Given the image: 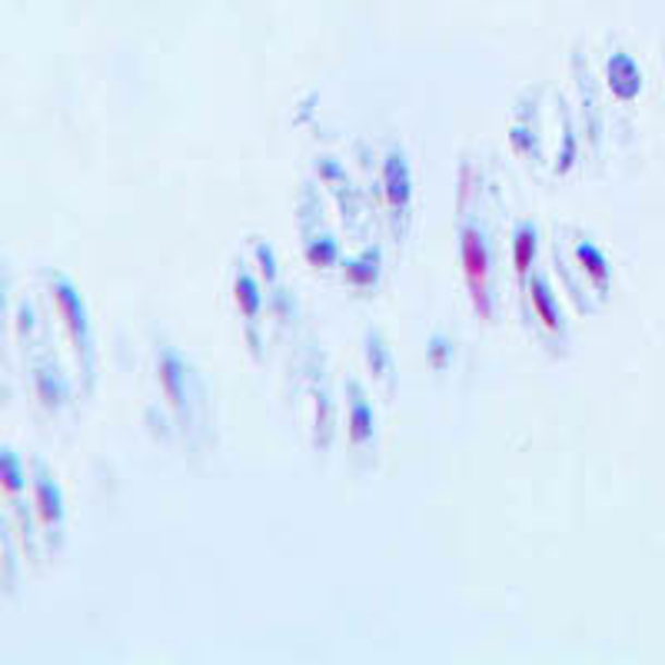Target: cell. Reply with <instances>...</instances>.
I'll use <instances>...</instances> for the list:
<instances>
[{"label": "cell", "instance_id": "obj_1", "mask_svg": "<svg viewBox=\"0 0 665 665\" xmlns=\"http://www.w3.org/2000/svg\"><path fill=\"white\" fill-rule=\"evenodd\" d=\"M459 259H462V274H466V287H470L473 306L483 319L493 316L489 310V250L486 240L480 237V230L466 227L459 237Z\"/></svg>", "mask_w": 665, "mask_h": 665}, {"label": "cell", "instance_id": "obj_2", "mask_svg": "<svg viewBox=\"0 0 665 665\" xmlns=\"http://www.w3.org/2000/svg\"><path fill=\"white\" fill-rule=\"evenodd\" d=\"M50 300H53V310L66 329V337L77 350H87V340H90V316H87V303L81 297V290L66 280V277H57L50 280Z\"/></svg>", "mask_w": 665, "mask_h": 665}, {"label": "cell", "instance_id": "obj_3", "mask_svg": "<svg viewBox=\"0 0 665 665\" xmlns=\"http://www.w3.org/2000/svg\"><path fill=\"white\" fill-rule=\"evenodd\" d=\"M383 196L392 210H403L413 200V177L403 154H389L383 160Z\"/></svg>", "mask_w": 665, "mask_h": 665}, {"label": "cell", "instance_id": "obj_4", "mask_svg": "<svg viewBox=\"0 0 665 665\" xmlns=\"http://www.w3.org/2000/svg\"><path fill=\"white\" fill-rule=\"evenodd\" d=\"M157 379H160V389L167 396V403L183 413L186 410V366L180 363L177 353H164L160 363H157Z\"/></svg>", "mask_w": 665, "mask_h": 665}, {"label": "cell", "instance_id": "obj_5", "mask_svg": "<svg viewBox=\"0 0 665 665\" xmlns=\"http://www.w3.org/2000/svg\"><path fill=\"white\" fill-rule=\"evenodd\" d=\"M606 77H609V90L622 100H632L642 90V71L636 66V60L629 53H616L606 66Z\"/></svg>", "mask_w": 665, "mask_h": 665}, {"label": "cell", "instance_id": "obj_6", "mask_svg": "<svg viewBox=\"0 0 665 665\" xmlns=\"http://www.w3.org/2000/svg\"><path fill=\"white\" fill-rule=\"evenodd\" d=\"M34 512H37V519L44 522V525H60L63 522V496H60V486L47 476V473H40L37 480H34Z\"/></svg>", "mask_w": 665, "mask_h": 665}, {"label": "cell", "instance_id": "obj_7", "mask_svg": "<svg viewBox=\"0 0 665 665\" xmlns=\"http://www.w3.org/2000/svg\"><path fill=\"white\" fill-rule=\"evenodd\" d=\"M529 303H532V313H536V319H540L549 332H556V329L563 326L556 297H553V290H549V283H546L543 277H532V280H529Z\"/></svg>", "mask_w": 665, "mask_h": 665}, {"label": "cell", "instance_id": "obj_8", "mask_svg": "<svg viewBox=\"0 0 665 665\" xmlns=\"http://www.w3.org/2000/svg\"><path fill=\"white\" fill-rule=\"evenodd\" d=\"M536 253H540V233L532 227H522L516 237H512V270L519 280L529 277L532 263H536Z\"/></svg>", "mask_w": 665, "mask_h": 665}, {"label": "cell", "instance_id": "obj_9", "mask_svg": "<svg viewBox=\"0 0 665 665\" xmlns=\"http://www.w3.org/2000/svg\"><path fill=\"white\" fill-rule=\"evenodd\" d=\"M27 489V473H24V462L17 452L11 449H0V493L17 499Z\"/></svg>", "mask_w": 665, "mask_h": 665}, {"label": "cell", "instance_id": "obj_10", "mask_svg": "<svg viewBox=\"0 0 665 665\" xmlns=\"http://www.w3.org/2000/svg\"><path fill=\"white\" fill-rule=\"evenodd\" d=\"M576 259L585 270V277L595 283V287H609V263H606V253L592 246V243H579L576 246Z\"/></svg>", "mask_w": 665, "mask_h": 665}, {"label": "cell", "instance_id": "obj_11", "mask_svg": "<svg viewBox=\"0 0 665 665\" xmlns=\"http://www.w3.org/2000/svg\"><path fill=\"white\" fill-rule=\"evenodd\" d=\"M34 396H37V403H40L44 410H60L63 399H66L63 383H60L50 370H37V373H34Z\"/></svg>", "mask_w": 665, "mask_h": 665}, {"label": "cell", "instance_id": "obj_12", "mask_svg": "<svg viewBox=\"0 0 665 665\" xmlns=\"http://www.w3.org/2000/svg\"><path fill=\"white\" fill-rule=\"evenodd\" d=\"M233 303L240 306L243 316H256V313H259V287H256L253 277L240 274V277L233 280Z\"/></svg>", "mask_w": 665, "mask_h": 665}, {"label": "cell", "instance_id": "obj_13", "mask_svg": "<svg viewBox=\"0 0 665 665\" xmlns=\"http://www.w3.org/2000/svg\"><path fill=\"white\" fill-rule=\"evenodd\" d=\"M373 436V410L363 396H356L353 413H350V439L353 443H366Z\"/></svg>", "mask_w": 665, "mask_h": 665}, {"label": "cell", "instance_id": "obj_14", "mask_svg": "<svg viewBox=\"0 0 665 665\" xmlns=\"http://www.w3.org/2000/svg\"><path fill=\"white\" fill-rule=\"evenodd\" d=\"M347 277H350L353 283H360V287H370V283H376V277H379L376 256L370 253V256H363V259L350 263V266H347Z\"/></svg>", "mask_w": 665, "mask_h": 665}, {"label": "cell", "instance_id": "obj_15", "mask_svg": "<svg viewBox=\"0 0 665 665\" xmlns=\"http://www.w3.org/2000/svg\"><path fill=\"white\" fill-rule=\"evenodd\" d=\"M306 259H310V266H316V270H326V266L337 263V243H332V240H316V243H310Z\"/></svg>", "mask_w": 665, "mask_h": 665}, {"label": "cell", "instance_id": "obj_16", "mask_svg": "<svg viewBox=\"0 0 665 665\" xmlns=\"http://www.w3.org/2000/svg\"><path fill=\"white\" fill-rule=\"evenodd\" d=\"M256 263H259V274H263V280H270V283H274V280H277V274H280V270H277V259H274V250L259 243V246H256Z\"/></svg>", "mask_w": 665, "mask_h": 665}, {"label": "cell", "instance_id": "obj_17", "mask_svg": "<svg viewBox=\"0 0 665 665\" xmlns=\"http://www.w3.org/2000/svg\"><path fill=\"white\" fill-rule=\"evenodd\" d=\"M449 356H452V347H449L443 337H436V340L430 343V366L443 370V366L449 363Z\"/></svg>", "mask_w": 665, "mask_h": 665}]
</instances>
